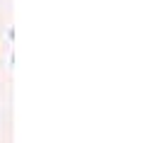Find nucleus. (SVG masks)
Instances as JSON below:
<instances>
[]
</instances>
